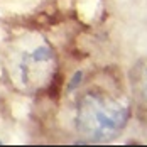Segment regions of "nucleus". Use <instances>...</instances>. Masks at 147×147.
<instances>
[{
	"instance_id": "f257e3e1",
	"label": "nucleus",
	"mask_w": 147,
	"mask_h": 147,
	"mask_svg": "<svg viewBox=\"0 0 147 147\" xmlns=\"http://www.w3.org/2000/svg\"><path fill=\"white\" fill-rule=\"evenodd\" d=\"M127 112L113 100L86 96L81 103L78 123L81 132L93 139H108L125 123Z\"/></svg>"
},
{
	"instance_id": "f03ea898",
	"label": "nucleus",
	"mask_w": 147,
	"mask_h": 147,
	"mask_svg": "<svg viewBox=\"0 0 147 147\" xmlns=\"http://www.w3.org/2000/svg\"><path fill=\"white\" fill-rule=\"evenodd\" d=\"M32 58H34V61H47V59L53 58V53H51L49 47L41 46V47H37V49L32 53Z\"/></svg>"
},
{
	"instance_id": "7ed1b4c3",
	"label": "nucleus",
	"mask_w": 147,
	"mask_h": 147,
	"mask_svg": "<svg viewBox=\"0 0 147 147\" xmlns=\"http://www.w3.org/2000/svg\"><path fill=\"white\" fill-rule=\"evenodd\" d=\"M81 78H83V73H81V71H78V73L74 74L73 81H71V86H69V90H74V88H76V86H78V83L81 81Z\"/></svg>"
},
{
	"instance_id": "20e7f679",
	"label": "nucleus",
	"mask_w": 147,
	"mask_h": 147,
	"mask_svg": "<svg viewBox=\"0 0 147 147\" xmlns=\"http://www.w3.org/2000/svg\"><path fill=\"white\" fill-rule=\"evenodd\" d=\"M144 91H146V96H147V81H146V85H144Z\"/></svg>"
}]
</instances>
